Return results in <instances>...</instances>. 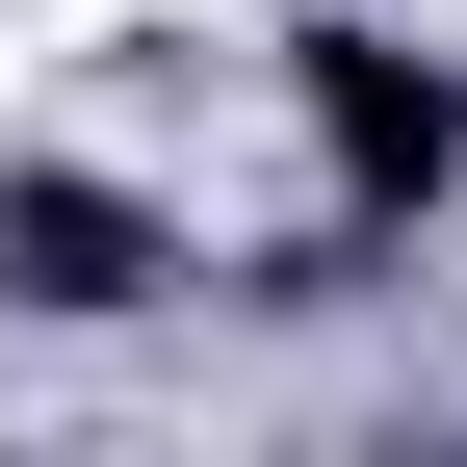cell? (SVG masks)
<instances>
[{
	"label": "cell",
	"mask_w": 467,
	"mask_h": 467,
	"mask_svg": "<svg viewBox=\"0 0 467 467\" xmlns=\"http://www.w3.org/2000/svg\"><path fill=\"white\" fill-rule=\"evenodd\" d=\"M0 285H26V312H156V208L78 182V156H26V182H0Z\"/></svg>",
	"instance_id": "7a4b0ae2"
},
{
	"label": "cell",
	"mask_w": 467,
	"mask_h": 467,
	"mask_svg": "<svg viewBox=\"0 0 467 467\" xmlns=\"http://www.w3.org/2000/svg\"><path fill=\"white\" fill-rule=\"evenodd\" d=\"M312 130H337V182H364V234L467 182V78H441V52H389V26H312Z\"/></svg>",
	"instance_id": "6da1fadb"
}]
</instances>
